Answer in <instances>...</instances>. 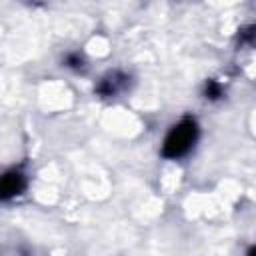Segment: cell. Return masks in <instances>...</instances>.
I'll use <instances>...</instances> for the list:
<instances>
[{
    "label": "cell",
    "mask_w": 256,
    "mask_h": 256,
    "mask_svg": "<svg viewBox=\"0 0 256 256\" xmlns=\"http://www.w3.org/2000/svg\"><path fill=\"white\" fill-rule=\"evenodd\" d=\"M198 138V124L194 118H182L166 136L162 146L164 158H180L190 152Z\"/></svg>",
    "instance_id": "obj_1"
},
{
    "label": "cell",
    "mask_w": 256,
    "mask_h": 256,
    "mask_svg": "<svg viewBox=\"0 0 256 256\" xmlns=\"http://www.w3.org/2000/svg\"><path fill=\"white\" fill-rule=\"evenodd\" d=\"M26 188V178L22 172H6L0 176V200H10L18 194H22V190Z\"/></svg>",
    "instance_id": "obj_2"
},
{
    "label": "cell",
    "mask_w": 256,
    "mask_h": 256,
    "mask_svg": "<svg viewBox=\"0 0 256 256\" xmlns=\"http://www.w3.org/2000/svg\"><path fill=\"white\" fill-rule=\"evenodd\" d=\"M126 84H128V76L114 70V72H108L100 80V84L96 86V92L102 96H116L118 92H122L126 88Z\"/></svg>",
    "instance_id": "obj_3"
},
{
    "label": "cell",
    "mask_w": 256,
    "mask_h": 256,
    "mask_svg": "<svg viewBox=\"0 0 256 256\" xmlns=\"http://www.w3.org/2000/svg\"><path fill=\"white\" fill-rule=\"evenodd\" d=\"M204 92H206V98H210V100H216V98L222 96V88H220V84L216 80H208Z\"/></svg>",
    "instance_id": "obj_4"
},
{
    "label": "cell",
    "mask_w": 256,
    "mask_h": 256,
    "mask_svg": "<svg viewBox=\"0 0 256 256\" xmlns=\"http://www.w3.org/2000/svg\"><path fill=\"white\" fill-rule=\"evenodd\" d=\"M66 66H68V68H74V70H82V68H84V58H82L78 52L68 54V56H66Z\"/></svg>",
    "instance_id": "obj_5"
}]
</instances>
